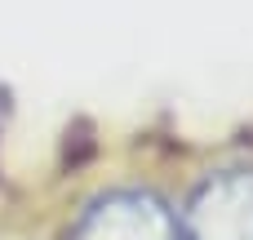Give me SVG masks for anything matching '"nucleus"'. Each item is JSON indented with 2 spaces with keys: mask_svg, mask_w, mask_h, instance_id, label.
<instances>
[{
  "mask_svg": "<svg viewBox=\"0 0 253 240\" xmlns=\"http://www.w3.org/2000/svg\"><path fill=\"white\" fill-rule=\"evenodd\" d=\"M71 240H182V227L151 192H107L80 214Z\"/></svg>",
  "mask_w": 253,
  "mask_h": 240,
  "instance_id": "obj_1",
  "label": "nucleus"
},
{
  "mask_svg": "<svg viewBox=\"0 0 253 240\" xmlns=\"http://www.w3.org/2000/svg\"><path fill=\"white\" fill-rule=\"evenodd\" d=\"M182 240H253V169H227L196 187Z\"/></svg>",
  "mask_w": 253,
  "mask_h": 240,
  "instance_id": "obj_2",
  "label": "nucleus"
}]
</instances>
